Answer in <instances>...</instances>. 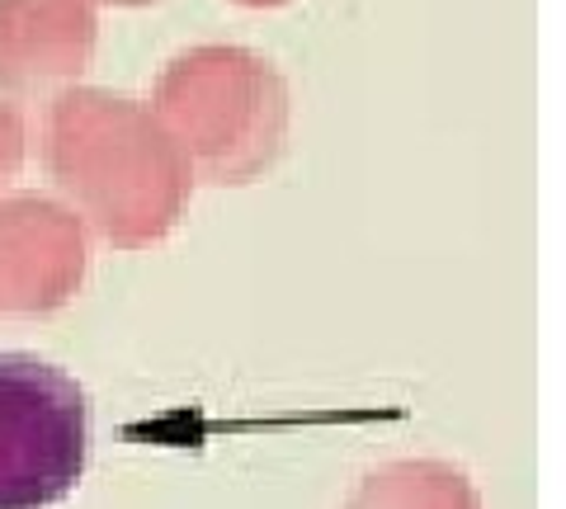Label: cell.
Here are the masks:
<instances>
[{"label": "cell", "mask_w": 566, "mask_h": 509, "mask_svg": "<svg viewBox=\"0 0 566 509\" xmlns=\"http://www.w3.org/2000/svg\"><path fill=\"white\" fill-rule=\"evenodd\" d=\"M81 382L33 354H0V509H52L85 477Z\"/></svg>", "instance_id": "cell-3"}, {"label": "cell", "mask_w": 566, "mask_h": 509, "mask_svg": "<svg viewBox=\"0 0 566 509\" xmlns=\"http://www.w3.org/2000/svg\"><path fill=\"white\" fill-rule=\"evenodd\" d=\"M104 6H151V0H104Z\"/></svg>", "instance_id": "cell-9"}, {"label": "cell", "mask_w": 566, "mask_h": 509, "mask_svg": "<svg viewBox=\"0 0 566 509\" xmlns=\"http://www.w3.org/2000/svg\"><path fill=\"white\" fill-rule=\"evenodd\" d=\"M91 274V232L48 194L0 199V316L62 311Z\"/></svg>", "instance_id": "cell-4"}, {"label": "cell", "mask_w": 566, "mask_h": 509, "mask_svg": "<svg viewBox=\"0 0 566 509\" xmlns=\"http://www.w3.org/2000/svg\"><path fill=\"white\" fill-rule=\"evenodd\" d=\"M345 509H482V496L463 467L439 458H401L368 471Z\"/></svg>", "instance_id": "cell-6"}, {"label": "cell", "mask_w": 566, "mask_h": 509, "mask_svg": "<svg viewBox=\"0 0 566 509\" xmlns=\"http://www.w3.org/2000/svg\"><path fill=\"white\" fill-rule=\"evenodd\" d=\"M245 10H274V6H289V0H237Z\"/></svg>", "instance_id": "cell-8"}, {"label": "cell", "mask_w": 566, "mask_h": 509, "mask_svg": "<svg viewBox=\"0 0 566 509\" xmlns=\"http://www.w3.org/2000/svg\"><path fill=\"white\" fill-rule=\"evenodd\" d=\"M95 43V0H0V91L33 95L76 81Z\"/></svg>", "instance_id": "cell-5"}, {"label": "cell", "mask_w": 566, "mask_h": 509, "mask_svg": "<svg viewBox=\"0 0 566 509\" xmlns=\"http://www.w3.org/2000/svg\"><path fill=\"white\" fill-rule=\"evenodd\" d=\"M151 114L180 147L193 180L251 184L289 142V81L274 62L237 43H199L166 62Z\"/></svg>", "instance_id": "cell-2"}, {"label": "cell", "mask_w": 566, "mask_h": 509, "mask_svg": "<svg viewBox=\"0 0 566 509\" xmlns=\"http://www.w3.org/2000/svg\"><path fill=\"white\" fill-rule=\"evenodd\" d=\"M43 161L66 208L118 251H147L185 218L193 174L151 104L66 85L48 104Z\"/></svg>", "instance_id": "cell-1"}, {"label": "cell", "mask_w": 566, "mask_h": 509, "mask_svg": "<svg viewBox=\"0 0 566 509\" xmlns=\"http://www.w3.org/2000/svg\"><path fill=\"white\" fill-rule=\"evenodd\" d=\"M29 156V123L14 104H0V184H10L20 174Z\"/></svg>", "instance_id": "cell-7"}]
</instances>
